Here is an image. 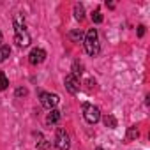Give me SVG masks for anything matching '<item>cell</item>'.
Here are the masks:
<instances>
[{"label": "cell", "instance_id": "obj_13", "mask_svg": "<svg viewBox=\"0 0 150 150\" xmlns=\"http://www.w3.org/2000/svg\"><path fill=\"white\" fill-rule=\"evenodd\" d=\"M9 55H11V48L9 46H0V64L6 62L9 58Z\"/></svg>", "mask_w": 150, "mask_h": 150}, {"label": "cell", "instance_id": "obj_7", "mask_svg": "<svg viewBox=\"0 0 150 150\" xmlns=\"http://www.w3.org/2000/svg\"><path fill=\"white\" fill-rule=\"evenodd\" d=\"M44 60H46V51H44L42 48H34V50L30 51V55H28V62H30L32 65L42 64Z\"/></svg>", "mask_w": 150, "mask_h": 150}, {"label": "cell", "instance_id": "obj_11", "mask_svg": "<svg viewBox=\"0 0 150 150\" xmlns=\"http://www.w3.org/2000/svg\"><path fill=\"white\" fill-rule=\"evenodd\" d=\"M74 18H76L78 21H83V18H85V7H83V4H76V6H74Z\"/></svg>", "mask_w": 150, "mask_h": 150}, {"label": "cell", "instance_id": "obj_10", "mask_svg": "<svg viewBox=\"0 0 150 150\" xmlns=\"http://www.w3.org/2000/svg\"><path fill=\"white\" fill-rule=\"evenodd\" d=\"M35 136H37V139H39V141H37V150H48L51 143H50V141H48V139L41 134V132H37Z\"/></svg>", "mask_w": 150, "mask_h": 150}, {"label": "cell", "instance_id": "obj_12", "mask_svg": "<svg viewBox=\"0 0 150 150\" xmlns=\"http://www.w3.org/2000/svg\"><path fill=\"white\" fill-rule=\"evenodd\" d=\"M72 72L71 74H74L76 78H80L81 76V72H83V64L80 62V60H74V64H72V69H71Z\"/></svg>", "mask_w": 150, "mask_h": 150}, {"label": "cell", "instance_id": "obj_5", "mask_svg": "<svg viewBox=\"0 0 150 150\" xmlns=\"http://www.w3.org/2000/svg\"><path fill=\"white\" fill-rule=\"evenodd\" d=\"M39 101L46 110H55V106L58 104V96L57 94H50V92H39Z\"/></svg>", "mask_w": 150, "mask_h": 150}, {"label": "cell", "instance_id": "obj_14", "mask_svg": "<svg viewBox=\"0 0 150 150\" xmlns=\"http://www.w3.org/2000/svg\"><path fill=\"white\" fill-rule=\"evenodd\" d=\"M103 120H104V125H106V127H110V129H115V127H117V118H115L113 115H106Z\"/></svg>", "mask_w": 150, "mask_h": 150}, {"label": "cell", "instance_id": "obj_16", "mask_svg": "<svg viewBox=\"0 0 150 150\" xmlns=\"http://www.w3.org/2000/svg\"><path fill=\"white\" fill-rule=\"evenodd\" d=\"M9 87V80H7V76L0 71V90H6Z\"/></svg>", "mask_w": 150, "mask_h": 150}, {"label": "cell", "instance_id": "obj_2", "mask_svg": "<svg viewBox=\"0 0 150 150\" xmlns=\"http://www.w3.org/2000/svg\"><path fill=\"white\" fill-rule=\"evenodd\" d=\"M83 44H85V51L90 55V57H96L99 55L101 51V44H99V34L96 28H90L85 37H83Z\"/></svg>", "mask_w": 150, "mask_h": 150}, {"label": "cell", "instance_id": "obj_8", "mask_svg": "<svg viewBox=\"0 0 150 150\" xmlns=\"http://www.w3.org/2000/svg\"><path fill=\"white\" fill-rule=\"evenodd\" d=\"M83 32L80 30V28H74V30H71L69 32V39L72 41V42H83Z\"/></svg>", "mask_w": 150, "mask_h": 150}, {"label": "cell", "instance_id": "obj_4", "mask_svg": "<svg viewBox=\"0 0 150 150\" xmlns=\"http://www.w3.org/2000/svg\"><path fill=\"white\" fill-rule=\"evenodd\" d=\"M55 146H57L58 150H69V146H71L69 134H67L65 129H62V127L57 129V134H55Z\"/></svg>", "mask_w": 150, "mask_h": 150}, {"label": "cell", "instance_id": "obj_20", "mask_svg": "<svg viewBox=\"0 0 150 150\" xmlns=\"http://www.w3.org/2000/svg\"><path fill=\"white\" fill-rule=\"evenodd\" d=\"M96 150H104V148H103V146H97V148H96Z\"/></svg>", "mask_w": 150, "mask_h": 150}, {"label": "cell", "instance_id": "obj_21", "mask_svg": "<svg viewBox=\"0 0 150 150\" xmlns=\"http://www.w3.org/2000/svg\"><path fill=\"white\" fill-rule=\"evenodd\" d=\"M0 42H2V32H0Z\"/></svg>", "mask_w": 150, "mask_h": 150}, {"label": "cell", "instance_id": "obj_17", "mask_svg": "<svg viewBox=\"0 0 150 150\" xmlns=\"http://www.w3.org/2000/svg\"><path fill=\"white\" fill-rule=\"evenodd\" d=\"M92 21H94V23H103V14H101V11H94V13H92Z\"/></svg>", "mask_w": 150, "mask_h": 150}, {"label": "cell", "instance_id": "obj_15", "mask_svg": "<svg viewBox=\"0 0 150 150\" xmlns=\"http://www.w3.org/2000/svg\"><path fill=\"white\" fill-rule=\"evenodd\" d=\"M138 136H139V131H138V129H136V127L132 125V127H129V131H127V136H125V139H127V141H132V139H136Z\"/></svg>", "mask_w": 150, "mask_h": 150}, {"label": "cell", "instance_id": "obj_18", "mask_svg": "<svg viewBox=\"0 0 150 150\" xmlns=\"http://www.w3.org/2000/svg\"><path fill=\"white\" fill-rule=\"evenodd\" d=\"M27 94H28V90H27L25 87H20V88H16V92H14V96H16V97H25Z\"/></svg>", "mask_w": 150, "mask_h": 150}, {"label": "cell", "instance_id": "obj_6", "mask_svg": "<svg viewBox=\"0 0 150 150\" xmlns=\"http://www.w3.org/2000/svg\"><path fill=\"white\" fill-rule=\"evenodd\" d=\"M65 88H67V92L69 94H78L80 92V88H81V83H80V78H76L74 74H67L65 76Z\"/></svg>", "mask_w": 150, "mask_h": 150}, {"label": "cell", "instance_id": "obj_19", "mask_svg": "<svg viewBox=\"0 0 150 150\" xmlns=\"http://www.w3.org/2000/svg\"><path fill=\"white\" fill-rule=\"evenodd\" d=\"M138 35H139V37H143V35H145V27H143V25H139V27H138Z\"/></svg>", "mask_w": 150, "mask_h": 150}, {"label": "cell", "instance_id": "obj_9", "mask_svg": "<svg viewBox=\"0 0 150 150\" xmlns=\"http://www.w3.org/2000/svg\"><path fill=\"white\" fill-rule=\"evenodd\" d=\"M60 120V111L58 110H50V113H48V117H46V124H57Z\"/></svg>", "mask_w": 150, "mask_h": 150}, {"label": "cell", "instance_id": "obj_1", "mask_svg": "<svg viewBox=\"0 0 150 150\" xmlns=\"http://www.w3.org/2000/svg\"><path fill=\"white\" fill-rule=\"evenodd\" d=\"M30 34L27 32V28H25V23L21 21V18L20 16H16L14 18V42L20 46V48H25V46H28L30 44Z\"/></svg>", "mask_w": 150, "mask_h": 150}, {"label": "cell", "instance_id": "obj_3", "mask_svg": "<svg viewBox=\"0 0 150 150\" xmlns=\"http://www.w3.org/2000/svg\"><path fill=\"white\" fill-rule=\"evenodd\" d=\"M83 117L88 124H97L101 120V111H99L97 106H92V104L85 103L83 104Z\"/></svg>", "mask_w": 150, "mask_h": 150}]
</instances>
